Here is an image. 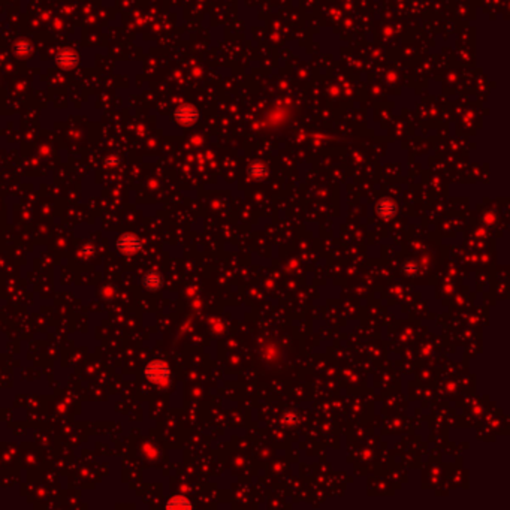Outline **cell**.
<instances>
[{"instance_id": "4", "label": "cell", "mask_w": 510, "mask_h": 510, "mask_svg": "<svg viewBox=\"0 0 510 510\" xmlns=\"http://www.w3.org/2000/svg\"><path fill=\"white\" fill-rule=\"evenodd\" d=\"M162 284H163V277H162V274L157 272V271H150V272H147V274L144 275V278H142V286H144L147 290H152V292L159 290V289L162 287Z\"/></svg>"}, {"instance_id": "6", "label": "cell", "mask_w": 510, "mask_h": 510, "mask_svg": "<svg viewBox=\"0 0 510 510\" xmlns=\"http://www.w3.org/2000/svg\"><path fill=\"white\" fill-rule=\"evenodd\" d=\"M377 209H379V214L382 217H385V218H389V217H392L395 214V205H394V202H391V201L380 202V205L377 206Z\"/></svg>"}, {"instance_id": "7", "label": "cell", "mask_w": 510, "mask_h": 510, "mask_svg": "<svg viewBox=\"0 0 510 510\" xmlns=\"http://www.w3.org/2000/svg\"><path fill=\"white\" fill-rule=\"evenodd\" d=\"M15 52H17L18 55H27V54H30V52H32V47H30V44H29V42H26V41H20V42L15 45Z\"/></svg>"}, {"instance_id": "5", "label": "cell", "mask_w": 510, "mask_h": 510, "mask_svg": "<svg viewBox=\"0 0 510 510\" xmlns=\"http://www.w3.org/2000/svg\"><path fill=\"white\" fill-rule=\"evenodd\" d=\"M166 507H168V509H190V507H192V503H190L187 498L178 495V497H172V498L168 501Z\"/></svg>"}, {"instance_id": "2", "label": "cell", "mask_w": 510, "mask_h": 510, "mask_svg": "<svg viewBox=\"0 0 510 510\" xmlns=\"http://www.w3.org/2000/svg\"><path fill=\"white\" fill-rule=\"evenodd\" d=\"M115 247H117V252H118V253L126 256H132L136 255V253L141 250L142 243H141V240H139L138 235L129 234V232H127V234H121V235L117 238Z\"/></svg>"}, {"instance_id": "3", "label": "cell", "mask_w": 510, "mask_h": 510, "mask_svg": "<svg viewBox=\"0 0 510 510\" xmlns=\"http://www.w3.org/2000/svg\"><path fill=\"white\" fill-rule=\"evenodd\" d=\"M55 61L63 69H72V67H75L78 64L80 57H78V54L74 51V50L64 48V50L58 51V54L55 55Z\"/></svg>"}, {"instance_id": "1", "label": "cell", "mask_w": 510, "mask_h": 510, "mask_svg": "<svg viewBox=\"0 0 510 510\" xmlns=\"http://www.w3.org/2000/svg\"><path fill=\"white\" fill-rule=\"evenodd\" d=\"M144 376L149 382H152L154 385H163L169 380L171 370L165 360L154 359L152 362H149L147 367L144 368Z\"/></svg>"}]
</instances>
